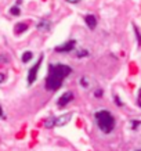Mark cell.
Listing matches in <instances>:
<instances>
[{"label":"cell","instance_id":"obj_23","mask_svg":"<svg viewBox=\"0 0 141 151\" xmlns=\"http://www.w3.org/2000/svg\"><path fill=\"white\" fill-rule=\"evenodd\" d=\"M138 105L141 107V97H138Z\"/></svg>","mask_w":141,"mask_h":151},{"label":"cell","instance_id":"obj_11","mask_svg":"<svg viewBox=\"0 0 141 151\" xmlns=\"http://www.w3.org/2000/svg\"><path fill=\"white\" fill-rule=\"evenodd\" d=\"M32 57H33L32 51H25V53L22 54V61L24 63H29V61L32 60Z\"/></svg>","mask_w":141,"mask_h":151},{"label":"cell","instance_id":"obj_9","mask_svg":"<svg viewBox=\"0 0 141 151\" xmlns=\"http://www.w3.org/2000/svg\"><path fill=\"white\" fill-rule=\"evenodd\" d=\"M26 29H28V25L25 22H18L15 25V28H14L15 33H22V32H25Z\"/></svg>","mask_w":141,"mask_h":151},{"label":"cell","instance_id":"obj_2","mask_svg":"<svg viewBox=\"0 0 141 151\" xmlns=\"http://www.w3.org/2000/svg\"><path fill=\"white\" fill-rule=\"evenodd\" d=\"M96 122H97V126L100 129L102 133L108 134L114 130L115 128V118L112 116V114L107 110H100L96 112Z\"/></svg>","mask_w":141,"mask_h":151},{"label":"cell","instance_id":"obj_24","mask_svg":"<svg viewBox=\"0 0 141 151\" xmlns=\"http://www.w3.org/2000/svg\"><path fill=\"white\" fill-rule=\"evenodd\" d=\"M138 97H141V89H140V94H138Z\"/></svg>","mask_w":141,"mask_h":151},{"label":"cell","instance_id":"obj_3","mask_svg":"<svg viewBox=\"0 0 141 151\" xmlns=\"http://www.w3.org/2000/svg\"><path fill=\"white\" fill-rule=\"evenodd\" d=\"M42 63H43V54H40L39 60L36 61V64L33 65L32 68L29 69V72H28V85H29V86H31V85H33V83H35V81H36L37 72H39V68H40Z\"/></svg>","mask_w":141,"mask_h":151},{"label":"cell","instance_id":"obj_19","mask_svg":"<svg viewBox=\"0 0 141 151\" xmlns=\"http://www.w3.org/2000/svg\"><path fill=\"white\" fill-rule=\"evenodd\" d=\"M7 61H9V58H7L6 55H1V54H0V63H7Z\"/></svg>","mask_w":141,"mask_h":151},{"label":"cell","instance_id":"obj_20","mask_svg":"<svg viewBox=\"0 0 141 151\" xmlns=\"http://www.w3.org/2000/svg\"><path fill=\"white\" fill-rule=\"evenodd\" d=\"M68 3H72V4H76V3H79L80 0H67Z\"/></svg>","mask_w":141,"mask_h":151},{"label":"cell","instance_id":"obj_6","mask_svg":"<svg viewBox=\"0 0 141 151\" xmlns=\"http://www.w3.org/2000/svg\"><path fill=\"white\" fill-rule=\"evenodd\" d=\"M71 118H72V112H67V114L55 118V126H64L71 121Z\"/></svg>","mask_w":141,"mask_h":151},{"label":"cell","instance_id":"obj_17","mask_svg":"<svg viewBox=\"0 0 141 151\" xmlns=\"http://www.w3.org/2000/svg\"><path fill=\"white\" fill-rule=\"evenodd\" d=\"M115 104L116 105H119V107H123V103H122V100L119 99L118 96H115Z\"/></svg>","mask_w":141,"mask_h":151},{"label":"cell","instance_id":"obj_8","mask_svg":"<svg viewBox=\"0 0 141 151\" xmlns=\"http://www.w3.org/2000/svg\"><path fill=\"white\" fill-rule=\"evenodd\" d=\"M51 27L50 21H47V19H43V21H40V22L37 24V29L39 31H49Z\"/></svg>","mask_w":141,"mask_h":151},{"label":"cell","instance_id":"obj_15","mask_svg":"<svg viewBox=\"0 0 141 151\" xmlns=\"http://www.w3.org/2000/svg\"><path fill=\"white\" fill-rule=\"evenodd\" d=\"M130 125H132V129H138L141 126V121H130Z\"/></svg>","mask_w":141,"mask_h":151},{"label":"cell","instance_id":"obj_16","mask_svg":"<svg viewBox=\"0 0 141 151\" xmlns=\"http://www.w3.org/2000/svg\"><path fill=\"white\" fill-rule=\"evenodd\" d=\"M80 86L82 87H89V81H87V78H80Z\"/></svg>","mask_w":141,"mask_h":151},{"label":"cell","instance_id":"obj_7","mask_svg":"<svg viewBox=\"0 0 141 151\" xmlns=\"http://www.w3.org/2000/svg\"><path fill=\"white\" fill-rule=\"evenodd\" d=\"M84 22H86V25L90 29H96L97 27V18L93 15V14H89V15H86L84 17Z\"/></svg>","mask_w":141,"mask_h":151},{"label":"cell","instance_id":"obj_4","mask_svg":"<svg viewBox=\"0 0 141 151\" xmlns=\"http://www.w3.org/2000/svg\"><path fill=\"white\" fill-rule=\"evenodd\" d=\"M75 47H76V40H69L67 43H64V45H61V46H57L55 51H58V53H69Z\"/></svg>","mask_w":141,"mask_h":151},{"label":"cell","instance_id":"obj_10","mask_svg":"<svg viewBox=\"0 0 141 151\" xmlns=\"http://www.w3.org/2000/svg\"><path fill=\"white\" fill-rule=\"evenodd\" d=\"M44 126L46 128H53L55 126V118L54 116H49V118L44 121Z\"/></svg>","mask_w":141,"mask_h":151},{"label":"cell","instance_id":"obj_18","mask_svg":"<svg viewBox=\"0 0 141 151\" xmlns=\"http://www.w3.org/2000/svg\"><path fill=\"white\" fill-rule=\"evenodd\" d=\"M94 96H96V97H101V96H102V90H101V89L96 90V92H94Z\"/></svg>","mask_w":141,"mask_h":151},{"label":"cell","instance_id":"obj_12","mask_svg":"<svg viewBox=\"0 0 141 151\" xmlns=\"http://www.w3.org/2000/svg\"><path fill=\"white\" fill-rule=\"evenodd\" d=\"M86 55H89V51H87L86 49H77L76 50V57L77 58H82V57H86Z\"/></svg>","mask_w":141,"mask_h":151},{"label":"cell","instance_id":"obj_14","mask_svg":"<svg viewBox=\"0 0 141 151\" xmlns=\"http://www.w3.org/2000/svg\"><path fill=\"white\" fill-rule=\"evenodd\" d=\"M19 13H21V10H19L18 6H13L10 9V14H13V15H19Z\"/></svg>","mask_w":141,"mask_h":151},{"label":"cell","instance_id":"obj_5","mask_svg":"<svg viewBox=\"0 0 141 151\" xmlns=\"http://www.w3.org/2000/svg\"><path fill=\"white\" fill-rule=\"evenodd\" d=\"M73 100V93L72 92H65L62 96L58 99V107H65Z\"/></svg>","mask_w":141,"mask_h":151},{"label":"cell","instance_id":"obj_25","mask_svg":"<svg viewBox=\"0 0 141 151\" xmlns=\"http://www.w3.org/2000/svg\"><path fill=\"white\" fill-rule=\"evenodd\" d=\"M137 151H141V150H137Z\"/></svg>","mask_w":141,"mask_h":151},{"label":"cell","instance_id":"obj_13","mask_svg":"<svg viewBox=\"0 0 141 151\" xmlns=\"http://www.w3.org/2000/svg\"><path fill=\"white\" fill-rule=\"evenodd\" d=\"M133 29H134V33H136L137 43H138V46H141V33H140V31H138V28H137V25H133Z\"/></svg>","mask_w":141,"mask_h":151},{"label":"cell","instance_id":"obj_22","mask_svg":"<svg viewBox=\"0 0 141 151\" xmlns=\"http://www.w3.org/2000/svg\"><path fill=\"white\" fill-rule=\"evenodd\" d=\"M0 116H3V110H1V107H0Z\"/></svg>","mask_w":141,"mask_h":151},{"label":"cell","instance_id":"obj_21","mask_svg":"<svg viewBox=\"0 0 141 151\" xmlns=\"http://www.w3.org/2000/svg\"><path fill=\"white\" fill-rule=\"evenodd\" d=\"M4 79H6V76L3 75V73H0V83H1V82H4Z\"/></svg>","mask_w":141,"mask_h":151},{"label":"cell","instance_id":"obj_1","mask_svg":"<svg viewBox=\"0 0 141 151\" xmlns=\"http://www.w3.org/2000/svg\"><path fill=\"white\" fill-rule=\"evenodd\" d=\"M71 72H72V69H71L69 65L51 64L49 67V75H47V79H46V89L50 90V92L58 90L59 87L62 86V81Z\"/></svg>","mask_w":141,"mask_h":151}]
</instances>
